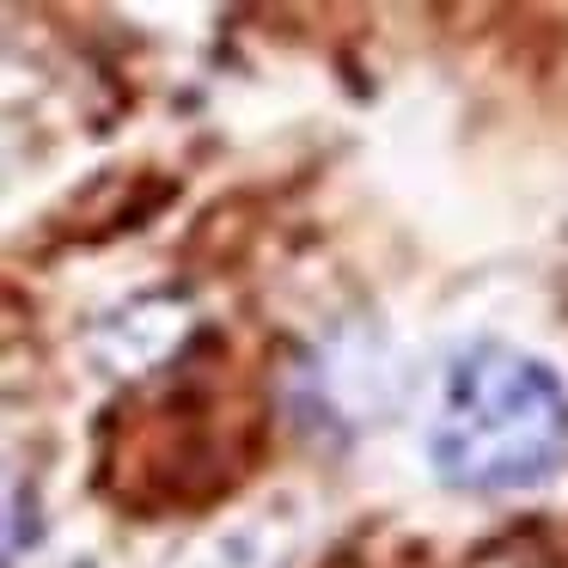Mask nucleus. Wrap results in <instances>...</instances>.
Instances as JSON below:
<instances>
[{"label":"nucleus","instance_id":"nucleus-1","mask_svg":"<svg viewBox=\"0 0 568 568\" xmlns=\"http://www.w3.org/2000/svg\"><path fill=\"white\" fill-rule=\"evenodd\" d=\"M568 458V385L538 355L477 343L440 373L428 409V465L470 495L544 483Z\"/></svg>","mask_w":568,"mask_h":568}]
</instances>
